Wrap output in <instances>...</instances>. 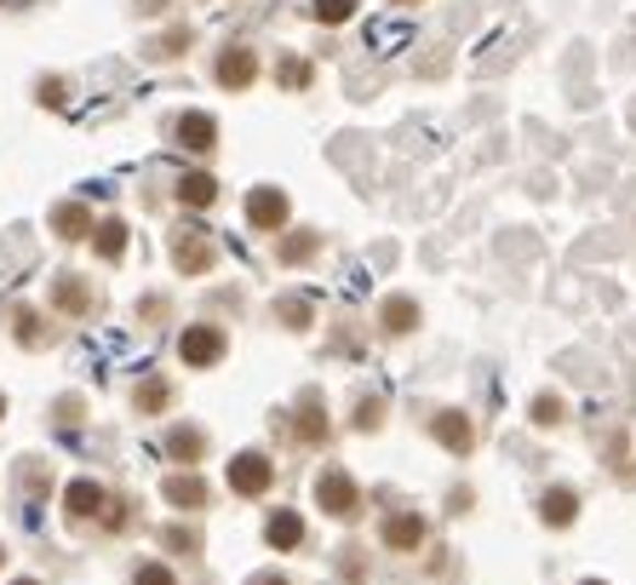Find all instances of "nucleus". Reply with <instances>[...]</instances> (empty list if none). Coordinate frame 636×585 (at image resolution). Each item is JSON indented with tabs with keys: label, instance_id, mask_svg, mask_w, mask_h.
Wrapping results in <instances>:
<instances>
[{
	"label": "nucleus",
	"instance_id": "obj_19",
	"mask_svg": "<svg viewBox=\"0 0 636 585\" xmlns=\"http://www.w3.org/2000/svg\"><path fill=\"white\" fill-rule=\"evenodd\" d=\"M53 299L64 304V311H87V288H81V282H75V275H64V282L53 288Z\"/></svg>",
	"mask_w": 636,
	"mask_h": 585
},
{
	"label": "nucleus",
	"instance_id": "obj_27",
	"mask_svg": "<svg viewBox=\"0 0 636 585\" xmlns=\"http://www.w3.org/2000/svg\"><path fill=\"white\" fill-rule=\"evenodd\" d=\"M355 425H362V430H373V425H378V402H367V408L355 414Z\"/></svg>",
	"mask_w": 636,
	"mask_h": 585
},
{
	"label": "nucleus",
	"instance_id": "obj_24",
	"mask_svg": "<svg viewBox=\"0 0 636 585\" xmlns=\"http://www.w3.org/2000/svg\"><path fill=\"white\" fill-rule=\"evenodd\" d=\"M298 437H310V442H316V437H327V419H321V414L310 408V414L298 419Z\"/></svg>",
	"mask_w": 636,
	"mask_h": 585
},
{
	"label": "nucleus",
	"instance_id": "obj_16",
	"mask_svg": "<svg viewBox=\"0 0 636 585\" xmlns=\"http://www.w3.org/2000/svg\"><path fill=\"white\" fill-rule=\"evenodd\" d=\"M419 327V304L413 299H385V334H413Z\"/></svg>",
	"mask_w": 636,
	"mask_h": 585
},
{
	"label": "nucleus",
	"instance_id": "obj_2",
	"mask_svg": "<svg viewBox=\"0 0 636 585\" xmlns=\"http://www.w3.org/2000/svg\"><path fill=\"white\" fill-rule=\"evenodd\" d=\"M178 356H184L190 368H213L218 356H224V334H218V327H207V322L184 327V334H178Z\"/></svg>",
	"mask_w": 636,
	"mask_h": 585
},
{
	"label": "nucleus",
	"instance_id": "obj_26",
	"mask_svg": "<svg viewBox=\"0 0 636 585\" xmlns=\"http://www.w3.org/2000/svg\"><path fill=\"white\" fill-rule=\"evenodd\" d=\"M282 81L287 87H304V81H310V64H282Z\"/></svg>",
	"mask_w": 636,
	"mask_h": 585
},
{
	"label": "nucleus",
	"instance_id": "obj_15",
	"mask_svg": "<svg viewBox=\"0 0 636 585\" xmlns=\"http://www.w3.org/2000/svg\"><path fill=\"white\" fill-rule=\"evenodd\" d=\"M213 195H218V184L207 172H184V178H178V201H190V207H213Z\"/></svg>",
	"mask_w": 636,
	"mask_h": 585
},
{
	"label": "nucleus",
	"instance_id": "obj_10",
	"mask_svg": "<svg viewBox=\"0 0 636 585\" xmlns=\"http://www.w3.org/2000/svg\"><path fill=\"white\" fill-rule=\"evenodd\" d=\"M419 540H424V517L401 511V517H390V522H385V545H390V551H413Z\"/></svg>",
	"mask_w": 636,
	"mask_h": 585
},
{
	"label": "nucleus",
	"instance_id": "obj_32",
	"mask_svg": "<svg viewBox=\"0 0 636 585\" xmlns=\"http://www.w3.org/2000/svg\"><path fill=\"white\" fill-rule=\"evenodd\" d=\"M0 414H7V402H0Z\"/></svg>",
	"mask_w": 636,
	"mask_h": 585
},
{
	"label": "nucleus",
	"instance_id": "obj_3",
	"mask_svg": "<svg viewBox=\"0 0 636 585\" xmlns=\"http://www.w3.org/2000/svg\"><path fill=\"white\" fill-rule=\"evenodd\" d=\"M270 482H275V465L264 460V453H236V460H230V488L236 494H264L270 488Z\"/></svg>",
	"mask_w": 636,
	"mask_h": 585
},
{
	"label": "nucleus",
	"instance_id": "obj_12",
	"mask_svg": "<svg viewBox=\"0 0 636 585\" xmlns=\"http://www.w3.org/2000/svg\"><path fill=\"white\" fill-rule=\"evenodd\" d=\"M167 448L178 453V460H184V465H195L201 460V453H207V437H201V430L195 425H172V437H167Z\"/></svg>",
	"mask_w": 636,
	"mask_h": 585
},
{
	"label": "nucleus",
	"instance_id": "obj_31",
	"mask_svg": "<svg viewBox=\"0 0 636 585\" xmlns=\"http://www.w3.org/2000/svg\"><path fill=\"white\" fill-rule=\"evenodd\" d=\"M584 585H602V580H584Z\"/></svg>",
	"mask_w": 636,
	"mask_h": 585
},
{
	"label": "nucleus",
	"instance_id": "obj_23",
	"mask_svg": "<svg viewBox=\"0 0 636 585\" xmlns=\"http://www.w3.org/2000/svg\"><path fill=\"white\" fill-rule=\"evenodd\" d=\"M556 419H563V402H556V396L533 402V425H556Z\"/></svg>",
	"mask_w": 636,
	"mask_h": 585
},
{
	"label": "nucleus",
	"instance_id": "obj_7",
	"mask_svg": "<svg viewBox=\"0 0 636 585\" xmlns=\"http://www.w3.org/2000/svg\"><path fill=\"white\" fill-rule=\"evenodd\" d=\"M167 499L178 505V511H201V505H207V482H201L195 471H178V476H167Z\"/></svg>",
	"mask_w": 636,
	"mask_h": 585
},
{
	"label": "nucleus",
	"instance_id": "obj_29",
	"mask_svg": "<svg viewBox=\"0 0 636 585\" xmlns=\"http://www.w3.org/2000/svg\"><path fill=\"white\" fill-rule=\"evenodd\" d=\"M12 585H35V580H12Z\"/></svg>",
	"mask_w": 636,
	"mask_h": 585
},
{
	"label": "nucleus",
	"instance_id": "obj_20",
	"mask_svg": "<svg viewBox=\"0 0 636 585\" xmlns=\"http://www.w3.org/2000/svg\"><path fill=\"white\" fill-rule=\"evenodd\" d=\"M316 18L321 23H344V18H355V0H316Z\"/></svg>",
	"mask_w": 636,
	"mask_h": 585
},
{
	"label": "nucleus",
	"instance_id": "obj_28",
	"mask_svg": "<svg viewBox=\"0 0 636 585\" xmlns=\"http://www.w3.org/2000/svg\"><path fill=\"white\" fill-rule=\"evenodd\" d=\"M252 585H287L282 574H259V580H252Z\"/></svg>",
	"mask_w": 636,
	"mask_h": 585
},
{
	"label": "nucleus",
	"instance_id": "obj_9",
	"mask_svg": "<svg viewBox=\"0 0 636 585\" xmlns=\"http://www.w3.org/2000/svg\"><path fill=\"white\" fill-rule=\"evenodd\" d=\"M540 517H545L550 528H568V522L579 517V494H573V488H550V494L540 499Z\"/></svg>",
	"mask_w": 636,
	"mask_h": 585
},
{
	"label": "nucleus",
	"instance_id": "obj_11",
	"mask_svg": "<svg viewBox=\"0 0 636 585\" xmlns=\"http://www.w3.org/2000/svg\"><path fill=\"white\" fill-rule=\"evenodd\" d=\"M264 533H270V545H275V551H293V545L304 540V517H298V511H275Z\"/></svg>",
	"mask_w": 636,
	"mask_h": 585
},
{
	"label": "nucleus",
	"instance_id": "obj_21",
	"mask_svg": "<svg viewBox=\"0 0 636 585\" xmlns=\"http://www.w3.org/2000/svg\"><path fill=\"white\" fill-rule=\"evenodd\" d=\"M310 252H316V236H287V241H282V259H287V265L310 259Z\"/></svg>",
	"mask_w": 636,
	"mask_h": 585
},
{
	"label": "nucleus",
	"instance_id": "obj_30",
	"mask_svg": "<svg viewBox=\"0 0 636 585\" xmlns=\"http://www.w3.org/2000/svg\"><path fill=\"white\" fill-rule=\"evenodd\" d=\"M396 7H413V0H396Z\"/></svg>",
	"mask_w": 636,
	"mask_h": 585
},
{
	"label": "nucleus",
	"instance_id": "obj_1",
	"mask_svg": "<svg viewBox=\"0 0 636 585\" xmlns=\"http://www.w3.org/2000/svg\"><path fill=\"white\" fill-rule=\"evenodd\" d=\"M316 499H321L327 517H355V511H362V488H355V476L339 471V465H327L316 476Z\"/></svg>",
	"mask_w": 636,
	"mask_h": 585
},
{
	"label": "nucleus",
	"instance_id": "obj_6",
	"mask_svg": "<svg viewBox=\"0 0 636 585\" xmlns=\"http://www.w3.org/2000/svg\"><path fill=\"white\" fill-rule=\"evenodd\" d=\"M213 138H218V121L213 115H201V110L178 115V144H184V149H201V156H207Z\"/></svg>",
	"mask_w": 636,
	"mask_h": 585
},
{
	"label": "nucleus",
	"instance_id": "obj_4",
	"mask_svg": "<svg viewBox=\"0 0 636 585\" xmlns=\"http://www.w3.org/2000/svg\"><path fill=\"white\" fill-rule=\"evenodd\" d=\"M247 218H252V230H282L287 224V195L275 184H259L247 195Z\"/></svg>",
	"mask_w": 636,
	"mask_h": 585
},
{
	"label": "nucleus",
	"instance_id": "obj_8",
	"mask_svg": "<svg viewBox=\"0 0 636 585\" xmlns=\"http://www.w3.org/2000/svg\"><path fill=\"white\" fill-rule=\"evenodd\" d=\"M430 430H436V442L453 448V453H470V442H476V430H470L465 414H436V419H430Z\"/></svg>",
	"mask_w": 636,
	"mask_h": 585
},
{
	"label": "nucleus",
	"instance_id": "obj_33",
	"mask_svg": "<svg viewBox=\"0 0 636 585\" xmlns=\"http://www.w3.org/2000/svg\"><path fill=\"white\" fill-rule=\"evenodd\" d=\"M0 556H7V551H0Z\"/></svg>",
	"mask_w": 636,
	"mask_h": 585
},
{
	"label": "nucleus",
	"instance_id": "obj_17",
	"mask_svg": "<svg viewBox=\"0 0 636 585\" xmlns=\"http://www.w3.org/2000/svg\"><path fill=\"white\" fill-rule=\"evenodd\" d=\"M53 224H58V236L75 241V236H87V230H92V213H87V207H58Z\"/></svg>",
	"mask_w": 636,
	"mask_h": 585
},
{
	"label": "nucleus",
	"instance_id": "obj_5",
	"mask_svg": "<svg viewBox=\"0 0 636 585\" xmlns=\"http://www.w3.org/2000/svg\"><path fill=\"white\" fill-rule=\"evenodd\" d=\"M252 75H259V58L247 53V46H230V53L218 58V81L230 87V92H241V87H252Z\"/></svg>",
	"mask_w": 636,
	"mask_h": 585
},
{
	"label": "nucleus",
	"instance_id": "obj_22",
	"mask_svg": "<svg viewBox=\"0 0 636 585\" xmlns=\"http://www.w3.org/2000/svg\"><path fill=\"white\" fill-rule=\"evenodd\" d=\"M133 585H172V569H167V563H144V569L133 574Z\"/></svg>",
	"mask_w": 636,
	"mask_h": 585
},
{
	"label": "nucleus",
	"instance_id": "obj_18",
	"mask_svg": "<svg viewBox=\"0 0 636 585\" xmlns=\"http://www.w3.org/2000/svg\"><path fill=\"white\" fill-rule=\"evenodd\" d=\"M98 252H104V259H121V252H126V224L121 218L98 224Z\"/></svg>",
	"mask_w": 636,
	"mask_h": 585
},
{
	"label": "nucleus",
	"instance_id": "obj_14",
	"mask_svg": "<svg viewBox=\"0 0 636 585\" xmlns=\"http://www.w3.org/2000/svg\"><path fill=\"white\" fill-rule=\"evenodd\" d=\"M172 252H178V265H184L190 275H201V270H207V259H213V252H207V241H201V230H184Z\"/></svg>",
	"mask_w": 636,
	"mask_h": 585
},
{
	"label": "nucleus",
	"instance_id": "obj_25",
	"mask_svg": "<svg viewBox=\"0 0 636 585\" xmlns=\"http://www.w3.org/2000/svg\"><path fill=\"white\" fill-rule=\"evenodd\" d=\"M138 402H144V408H161V402H167V385H161V379H149V385L138 391Z\"/></svg>",
	"mask_w": 636,
	"mask_h": 585
},
{
	"label": "nucleus",
	"instance_id": "obj_13",
	"mask_svg": "<svg viewBox=\"0 0 636 585\" xmlns=\"http://www.w3.org/2000/svg\"><path fill=\"white\" fill-rule=\"evenodd\" d=\"M104 511V488L98 482H69V517H98Z\"/></svg>",
	"mask_w": 636,
	"mask_h": 585
}]
</instances>
